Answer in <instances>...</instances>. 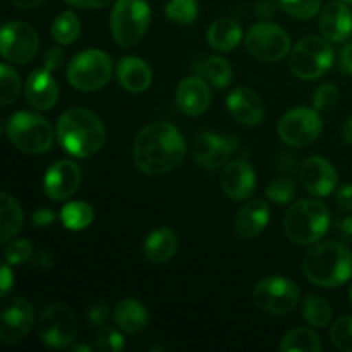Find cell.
I'll return each mask as SVG.
<instances>
[{"label": "cell", "instance_id": "cell-1", "mask_svg": "<svg viewBox=\"0 0 352 352\" xmlns=\"http://www.w3.org/2000/svg\"><path fill=\"white\" fill-rule=\"evenodd\" d=\"M186 157V141L170 122L150 124L138 133L133 158L143 174L164 175L174 170Z\"/></svg>", "mask_w": 352, "mask_h": 352}, {"label": "cell", "instance_id": "cell-2", "mask_svg": "<svg viewBox=\"0 0 352 352\" xmlns=\"http://www.w3.org/2000/svg\"><path fill=\"white\" fill-rule=\"evenodd\" d=\"M57 141L62 150L76 158L93 157L105 143V127L88 109H69L57 122Z\"/></svg>", "mask_w": 352, "mask_h": 352}, {"label": "cell", "instance_id": "cell-3", "mask_svg": "<svg viewBox=\"0 0 352 352\" xmlns=\"http://www.w3.org/2000/svg\"><path fill=\"white\" fill-rule=\"evenodd\" d=\"M302 272L318 287H339L352 277V251L333 241L315 244L306 253Z\"/></svg>", "mask_w": 352, "mask_h": 352}, {"label": "cell", "instance_id": "cell-4", "mask_svg": "<svg viewBox=\"0 0 352 352\" xmlns=\"http://www.w3.org/2000/svg\"><path fill=\"white\" fill-rule=\"evenodd\" d=\"M330 227V210L316 199H301L291 205L284 219L285 236L298 246L316 244Z\"/></svg>", "mask_w": 352, "mask_h": 352}, {"label": "cell", "instance_id": "cell-5", "mask_svg": "<svg viewBox=\"0 0 352 352\" xmlns=\"http://www.w3.org/2000/svg\"><path fill=\"white\" fill-rule=\"evenodd\" d=\"M55 131L45 117L33 112H16L7 122V138L19 151L28 155L45 153L52 148Z\"/></svg>", "mask_w": 352, "mask_h": 352}, {"label": "cell", "instance_id": "cell-6", "mask_svg": "<svg viewBox=\"0 0 352 352\" xmlns=\"http://www.w3.org/2000/svg\"><path fill=\"white\" fill-rule=\"evenodd\" d=\"M151 10L146 0H117L110 14V31L116 43L131 48L140 43L150 28Z\"/></svg>", "mask_w": 352, "mask_h": 352}, {"label": "cell", "instance_id": "cell-7", "mask_svg": "<svg viewBox=\"0 0 352 352\" xmlns=\"http://www.w3.org/2000/svg\"><path fill=\"white\" fill-rule=\"evenodd\" d=\"M112 78V58L105 52L88 48L76 55L67 67V81L78 91L102 89Z\"/></svg>", "mask_w": 352, "mask_h": 352}, {"label": "cell", "instance_id": "cell-8", "mask_svg": "<svg viewBox=\"0 0 352 352\" xmlns=\"http://www.w3.org/2000/svg\"><path fill=\"white\" fill-rule=\"evenodd\" d=\"M333 65V50L327 38L306 36L296 43L291 52V67L292 74L305 81L322 78L327 71Z\"/></svg>", "mask_w": 352, "mask_h": 352}, {"label": "cell", "instance_id": "cell-9", "mask_svg": "<svg viewBox=\"0 0 352 352\" xmlns=\"http://www.w3.org/2000/svg\"><path fill=\"white\" fill-rule=\"evenodd\" d=\"M38 337L52 349H64L78 336V318L69 306L57 302L38 318Z\"/></svg>", "mask_w": 352, "mask_h": 352}, {"label": "cell", "instance_id": "cell-10", "mask_svg": "<svg viewBox=\"0 0 352 352\" xmlns=\"http://www.w3.org/2000/svg\"><path fill=\"white\" fill-rule=\"evenodd\" d=\"M322 129L323 124L318 116V110L298 107L282 116L277 131L285 144L294 148H305L318 140Z\"/></svg>", "mask_w": 352, "mask_h": 352}, {"label": "cell", "instance_id": "cell-11", "mask_svg": "<svg viewBox=\"0 0 352 352\" xmlns=\"http://www.w3.org/2000/svg\"><path fill=\"white\" fill-rule=\"evenodd\" d=\"M253 299L270 315H287L298 306L299 287L285 277H267L254 285Z\"/></svg>", "mask_w": 352, "mask_h": 352}, {"label": "cell", "instance_id": "cell-12", "mask_svg": "<svg viewBox=\"0 0 352 352\" xmlns=\"http://www.w3.org/2000/svg\"><path fill=\"white\" fill-rule=\"evenodd\" d=\"M246 50L263 62L282 60L291 50V38L274 23H256L246 34Z\"/></svg>", "mask_w": 352, "mask_h": 352}, {"label": "cell", "instance_id": "cell-13", "mask_svg": "<svg viewBox=\"0 0 352 352\" xmlns=\"http://www.w3.org/2000/svg\"><path fill=\"white\" fill-rule=\"evenodd\" d=\"M38 34L30 24L21 21L3 24L0 36V54L3 60L19 65L28 64L38 54Z\"/></svg>", "mask_w": 352, "mask_h": 352}, {"label": "cell", "instance_id": "cell-14", "mask_svg": "<svg viewBox=\"0 0 352 352\" xmlns=\"http://www.w3.org/2000/svg\"><path fill=\"white\" fill-rule=\"evenodd\" d=\"M34 322L33 306L24 298H12L3 302L0 311V340L17 344L30 333Z\"/></svg>", "mask_w": 352, "mask_h": 352}, {"label": "cell", "instance_id": "cell-15", "mask_svg": "<svg viewBox=\"0 0 352 352\" xmlns=\"http://www.w3.org/2000/svg\"><path fill=\"white\" fill-rule=\"evenodd\" d=\"M239 141L232 136H219L213 133H201L196 136L192 146V158L198 165L217 170L229 164L230 155L236 151Z\"/></svg>", "mask_w": 352, "mask_h": 352}, {"label": "cell", "instance_id": "cell-16", "mask_svg": "<svg viewBox=\"0 0 352 352\" xmlns=\"http://www.w3.org/2000/svg\"><path fill=\"white\" fill-rule=\"evenodd\" d=\"M81 181L82 174L78 164L71 160H58L45 174V195L54 201H64L78 191Z\"/></svg>", "mask_w": 352, "mask_h": 352}, {"label": "cell", "instance_id": "cell-17", "mask_svg": "<svg viewBox=\"0 0 352 352\" xmlns=\"http://www.w3.org/2000/svg\"><path fill=\"white\" fill-rule=\"evenodd\" d=\"M301 184L309 195L313 196H329L332 195L333 189L337 188V170L327 158L323 157H311L301 165Z\"/></svg>", "mask_w": 352, "mask_h": 352}, {"label": "cell", "instance_id": "cell-18", "mask_svg": "<svg viewBox=\"0 0 352 352\" xmlns=\"http://www.w3.org/2000/svg\"><path fill=\"white\" fill-rule=\"evenodd\" d=\"M220 186L223 192L234 201H243L253 195L256 188L254 168L244 160H232L223 165L220 174Z\"/></svg>", "mask_w": 352, "mask_h": 352}, {"label": "cell", "instance_id": "cell-19", "mask_svg": "<svg viewBox=\"0 0 352 352\" xmlns=\"http://www.w3.org/2000/svg\"><path fill=\"white\" fill-rule=\"evenodd\" d=\"M318 26L320 33L327 40L336 41V43L347 40L352 34V12L347 3L342 0H333L327 3L320 10Z\"/></svg>", "mask_w": 352, "mask_h": 352}, {"label": "cell", "instance_id": "cell-20", "mask_svg": "<svg viewBox=\"0 0 352 352\" xmlns=\"http://www.w3.org/2000/svg\"><path fill=\"white\" fill-rule=\"evenodd\" d=\"M24 96L34 110L47 112L54 109L58 100V86L57 81L52 78L50 71L43 67L31 72L24 86Z\"/></svg>", "mask_w": 352, "mask_h": 352}, {"label": "cell", "instance_id": "cell-21", "mask_svg": "<svg viewBox=\"0 0 352 352\" xmlns=\"http://www.w3.org/2000/svg\"><path fill=\"white\" fill-rule=\"evenodd\" d=\"M230 116L243 126H256L263 120L265 107L260 96L250 88H236L227 96Z\"/></svg>", "mask_w": 352, "mask_h": 352}, {"label": "cell", "instance_id": "cell-22", "mask_svg": "<svg viewBox=\"0 0 352 352\" xmlns=\"http://www.w3.org/2000/svg\"><path fill=\"white\" fill-rule=\"evenodd\" d=\"M210 100H212V93L201 78L189 76L179 82L177 91H175V102L186 116H201L210 107Z\"/></svg>", "mask_w": 352, "mask_h": 352}, {"label": "cell", "instance_id": "cell-23", "mask_svg": "<svg viewBox=\"0 0 352 352\" xmlns=\"http://www.w3.org/2000/svg\"><path fill=\"white\" fill-rule=\"evenodd\" d=\"M153 72L140 57H124L117 64V81L126 91L143 93L150 88Z\"/></svg>", "mask_w": 352, "mask_h": 352}, {"label": "cell", "instance_id": "cell-24", "mask_svg": "<svg viewBox=\"0 0 352 352\" xmlns=\"http://www.w3.org/2000/svg\"><path fill=\"white\" fill-rule=\"evenodd\" d=\"M270 220V206L263 199H251L237 212L234 229L241 237H254L263 232Z\"/></svg>", "mask_w": 352, "mask_h": 352}, {"label": "cell", "instance_id": "cell-25", "mask_svg": "<svg viewBox=\"0 0 352 352\" xmlns=\"http://www.w3.org/2000/svg\"><path fill=\"white\" fill-rule=\"evenodd\" d=\"M179 250V237L168 227H158L144 241V256L150 263L160 265L172 260Z\"/></svg>", "mask_w": 352, "mask_h": 352}, {"label": "cell", "instance_id": "cell-26", "mask_svg": "<svg viewBox=\"0 0 352 352\" xmlns=\"http://www.w3.org/2000/svg\"><path fill=\"white\" fill-rule=\"evenodd\" d=\"M113 323L122 332L134 336L148 325V311L136 299H122L113 309Z\"/></svg>", "mask_w": 352, "mask_h": 352}, {"label": "cell", "instance_id": "cell-27", "mask_svg": "<svg viewBox=\"0 0 352 352\" xmlns=\"http://www.w3.org/2000/svg\"><path fill=\"white\" fill-rule=\"evenodd\" d=\"M24 226V215L19 203L7 192L0 195V243L7 244L21 232Z\"/></svg>", "mask_w": 352, "mask_h": 352}, {"label": "cell", "instance_id": "cell-28", "mask_svg": "<svg viewBox=\"0 0 352 352\" xmlns=\"http://www.w3.org/2000/svg\"><path fill=\"white\" fill-rule=\"evenodd\" d=\"M243 30L234 19H217L208 30V43L217 52H230L241 43Z\"/></svg>", "mask_w": 352, "mask_h": 352}, {"label": "cell", "instance_id": "cell-29", "mask_svg": "<svg viewBox=\"0 0 352 352\" xmlns=\"http://www.w3.org/2000/svg\"><path fill=\"white\" fill-rule=\"evenodd\" d=\"M282 352H320L322 351V342L316 332L306 327H298L284 336L280 342Z\"/></svg>", "mask_w": 352, "mask_h": 352}, {"label": "cell", "instance_id": "cell-30", "mask_svg": "<svg viewBox=\"0 0 352 352\" xmlns=\"http://www.w3.org/2000/svg\"><path fill=\"white\" fill-rule=\"evenodd\" d=\"M52 38L60 45H71L81 34V21L72 10L60 12L52 23Z\"/></svg>", "mask_w": 352, "mask_h": 352}, {"label": "cell", "instance_id": "cell-31", "mask_svg": "<svg viewBox=\"0 0 352 352\" xmlns=\"http://www.w3.org/2000/svg\"><path fill=\"white\" fill-rule=\"evenodd\" d=\"M60 220L65 229L82 230L89 227L95 220V212L85 201H71L60 210Z\"/></svg>", "mask_w": 352, "mask_h": 352}, {"label": "cell", "instance_id": "cell-32", "mask_svg": "<svg viewBox=\"0 0 352 352\" xmlns=\"http://www.w3.org/2000/svg\"><path fill=\"white\" fill-rule=\"evenodd\" d=\"M302 316H305L309 325L325 329L327 325H330V320H332V306L327 299L309 294L302 301Z\"/></svg>", "mask_w": 352, "mask_h": 352}, {"label": "cell", "instance_id": "cell-33", "mask_svg": "<svg viewBox=\"0 0 352 352\" xmlns=\"http://www.w3.org/2000/svg\"><path fill=\"white\" fill-rule=\"evenodd\" d=\"M203 76L215 88H227L232 81V65L220 55H212L203 62Z\"/></svg>", "mask_w": 352, "mask_h": 352}, {"label": "cell", "instance_id": "cell-34", "mask_svg": "<svg viewBox=\"0 0 352 352\" xmlns=\"http://www.w3.org/2000/svg\"><path fill=\"white\" fill-rule=\"evenodd\" d=\"M165 14L174 23L191 24L198 16V2L196 0H168L165 6Z\"/></svg>", "mask_w": 352, "mask_h": 352}, {"label": "cell", "instance_id": "cell-35", "mask_svg": "<svg viewBox=\"0 0 352 352\" xmlns=\"http://www.w3.org/2000/svg\"><path fill=\"white\" fill-rule=\"evenodd\" d=\"M0 82H2V105H10L19 98L21 78L9 64L0 65Z\"/></svg>", "mask_w": 352, "mask_h": 352}, {"label": "cell", "instance_id": "cell-36", "mask_svg": "<svg viewBox=\"0 0 352 352\" xmlns=\"http://www.w3.org/2000/svg\"><path fill=\"white\" fill-rule=\"evenodd\" d=\"M330 340L339 351L352 352V316H340L330 329Z\"/></svg>", "mask_w": 352, "mask_h": 352}, {"label": "cell", "instance_id": "cell-37", "mask_svg": "<svg viewBox=\"0 0 352 352\" xmlns=\"http://www.w3.org/2000/svg\"><path fill=\"white\" fill-rule=\"evenodd\" d=\"M282 9L296 19H311L320 12L322 0H278Z\"/></svg>", "mask_w": 352, "mask_h": 352}, {"label": "cell", "instance_id": "cell-38", "mask_svg": "<svg viewBox=\"0 0 352 352\" xmlns=\"http://www.w3.org/2000/svg\"><path fill=\"white\" fill-rule=\"evenodd\" d=\"M95 344L96 349L102 352H120L126 347L122 336L110 327H100L95 337Z\"/></svg>", "mask_w": 352, "mask_h": 352}, {"label": "cell", "instance_id": "cell-39", "mask_svg": "<svg viewBox=\"0 0 352 352\" xmlns=\"http://www.w3.org/2000/svg\"><path fill=\"white\" fill-rule=\"evenodd\" d=\"M294 182L291 179H277V181L270 182L267 188V196L268 199H272L277 205H285V203L291 201L294 198Z\"/></svg>", "mask_w": 352, "mask_h": 352}, {"label": "cell", "instance_id": "cell-40", "mask_svg": "<svg viewBox=\"0 0 352 352\" xmlns=\"http://www.w3.org/2000/svg\"><path fill=\"white\" fill-rule=\"evenodd\" d=\"M33 254V246L28 239H16L6 248V261L9 265L26 263Z\"/></svg>", "mask_w": 352, "mask_h": 352}, {"label": "cell", "instance_id": "cell-41", "mask_svg": "<svg viewBox=\"0 0 352 352\" xmlns=\"http://www.w3.org/2000/svg\"><path fill=\"white\" fill-rule=\"evenodd\" d=\"M339 88L336 85H322L313 95V105H315L316 110H330L337 105L339 102Z\"/></svg>", "mask_w": 352, "mask_h": 352}, {"label": "cell", "instance_id": "cell-42", "mask_svg": "<svg viewBox=\"0 0 352 352\" xmlns=\"http://www.w3.org/2000/svg\"><path fill=\"white\" fill-rule=\"evenodd\" d=\"M86 318H88L89 325L91 327H96V329L105 327L110 318V308L105 305V302H96V305L89 306L88 308Z\"/></svg>", "mask_w": 352, "mask_h": 352}, {"label": "cell", "instance_id": "cell-43", "mask_svg": "<svg viewBox=\"0 0 352 352\" xmlns=\"http://www.w3.org/2000/svg\"><path fill=\"white\" fill-rule=\"evenodd\" d=\"M64 64V52L60 48H50L47 54L43 55V67L47 71H54Z\"/></svg>", "mask_w": 352, "mask_h": 352}, {"label": "cell", "instance_id": "cell-44", "mask_svg": "<svg viewBox=\"0 0 352 352\" xmlns=\"http://www.w3.org/2000/svg\"><path fill=\"white\" fill-rule=\"evenodd\" d=\"M31 220H33V226L47 227L55 220V213L48 208H40L33 213Z\"/></svg>", "mask_w": 352, "mask_h": 352}, {"label": "cell", "instance_id": "cell-45", "mask_svg": "<svg viewBox=\"0 0 352 352\" xmlns=\"http://www.w3.org/2000/svg\"><path fill=\"white\" fill-rule=\"evenodd\" d=\"M12 284H14V274L12 270H10V265L6 261V263L2 265V280H0V294H2V298H6V296L9 294Z\"/></svg>", "mask_w": 352, "mask_h": 352}, {"label": "cell", "instance_id": "cell-46", "mask_svg": "<svg viewBox=\"0 0 352 352\" xmlns=\"http://www.w3.org/2000/svg\"><path fill=\"white\" fill-rule=\"evenodd\" d=\"M337 232L344 244H352V217H346L337 223Z\"/></svg>", "mask_w": 352, "mask_h": 352}, {"label": "cell", "instance_id": "cell-47", "mask_svg": "<svg viewBox=\"0 0 352 352\" xmlns=\"http://www.w3.org/2000/svg\"><path fill=\"white\" fill-rule=\"evenodd\" d=\"M337 203L340 208L352 212V184H346L339 189L337 192Z\"/></svg>", "mask_w": 352, "mask_h": 352}, {"label": "cell", "instance_id": "cell-48", "mask_svg": "<svg viewBox=\"0 0 352 352\" xmlns=\"http://www.w3.org/2000/svg\"><path fill=\"white\" fill-rule=\"evenodd\" d=\"M69 6L81 7V9H102L109 6L112 0H65Z\"/></svg>", "mask_w": 352, "mask_h": 352}, {"label": "cell", "instance_id": "cell-49", "mask_svg": "<svg viewBox=\"0 0 352 352\" xmlns=\"http://www.w3.org/2000/svg\"><path fill=\"white\" fill-rule=\"evenodd\" d=\"M339 60H340V69L352 76V43L346 45V47L340 50Z\"/></svg>", "mask_w": 352, "mask_h": 352}, {"label": "cell", "instance_id": "cell-50", "mask_svg": "<svg viewBox=\"0 0 352 352\" xmlns=\"http://www.w3.org/2000/svg\"><path fill=\"white\" fill-rule=\"evenodd\" d=\"M256 14L258 16H272L275 14V3L272 0H261L256 3Z\"/></svg>", "mask_w": 352, "mask_h": 352}, {"label": "cell", "instance_id": "cell-51", "mask_svg": "<svg viewBox=\"0 0 352 352\" xmlns=\"http://www.w3.org/2000/svg\"><path fill=\"white\" fill-rule=\"evenodd\" d=\"M10 2H12V6L19 7V9H31V7L40 6L45 0H10Z\"/></svg>", "mask_w": 352, "mask_h": 352}, {"label": "cell", "instance_id": "cell-52", "mask_svg": "<svg viewBox=\"0 0 352 352\" xmlns=\"http://www.w3.org/2000/svg\"><path fill=\"white\" fill-rule=\"evenodd\" d=\"M342 138L347 144H351L352 146V117H349V119L346 120V124H344Z\"/></svg>", "mask_w": 352, "mask_h": 352}, {"label": "cell", "instance_id": "cell-53", "mask_svg": "<svg viewBox=\"0 0 352 352\" xmlns=\"http://www.w3.org/2000/svg\"><path fill=\"white\" fill-rule=\"evenodd\" d=\"M36 265L41 268V270H48V268L52 267V260L43 253L36 258Z\"/></svg>", "mask_w": 352, "mask_h": 352}, {"label": "cell", "instance_id": "cell-54", "mask_svg": "<svg viewBox=\"0 0 352 352\" xmlns=\"http://www.w3.org/2000/svg\"><path fill=\"white\" fill-rule=\"evenodd\" d=\"M72 351H86V352H89V351H91V347H88V346H76V347H72Z\"/></svg>", "mask_w": 352, "mask_h": 352}, {"label": "cell", "instance_id": "cell-55", "mask_svg": "<svg viewBox=\"0 0 352 352\" xmlns=\"http://www.w3.org/2000/svg\"><path fill=\"white\" fill-rule=\"evenodd\" d=\"M342 2H346V3H352V0H342Z\"/></svg>", "mask_w": 352, "mask_h": 352}, {"label": "cell", "instance_id": "cell-56", "mask_svg": "<svg viewBox=\"0 0 352 352\" xmlns=\"http://www.w3.org/2000/svg\"><path fill=\"white\" fill-rule=\"evenodd\" d=\"M349 298H351V302H352V287H351V292H349Z\"/></svg>", "mask_w": 352, "mask_h": 352}]
</instances>
